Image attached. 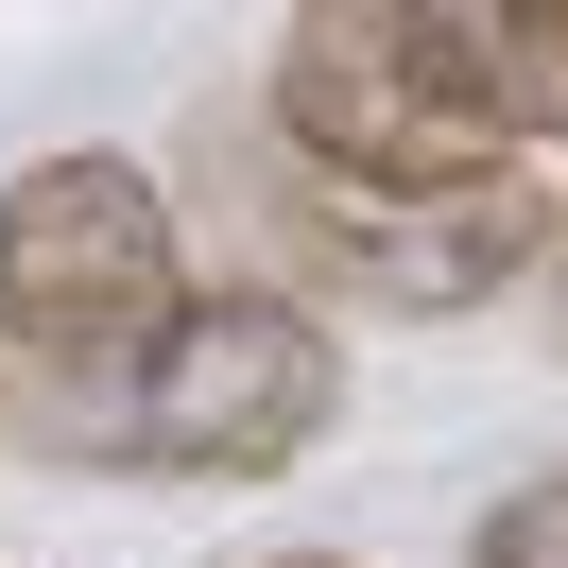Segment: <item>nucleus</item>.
Here are the masks:
<instances>
[{
	"label": "nucleus",
	"mask_w": 568,
	"mask_h": 568,
	"mask_svg": "<svg viewBox=\"0 0 568 568\" xmlns=\"http://www.w3.org/2000/svg\"><path fill=\"white\" fill-rule=\"evenodd\" d=\"M551 258H568V224H551Z\"/></svg>",
	"instance_id": "nucleus-7"
},
{
	"label": "nucleus",
	"mask_w": 568,
	"mask_h": 568,
	"mask_svg": "<svg viewBox=\"0 0 568 568\" xmlns=\"http://www.w3.org/2000/svg\"><path fill=\"white\" fill-rule=\"evenodd\" d=\"M190 311V258H173V190L139 155H36L0 190V430L18 448H121L155 345Z\"/></svg>",
	"instance_id": "nucleus-1"
},
{
	"label": "nucleus",
	"mask_w": 568,
	"mask_h": 568,
	"mask_svg": "<svg viewBox=\"0 0 568 568\" xmlns=\"http://www.w3.org/2000/svg\"><path fill=\"white\" fill-rule=\"evenodd\" d=\"M190 173L207 190H258V293H293V311H483L499 276H534V242H551V207H534L517 173L499 190H327L293 173L258 121H190Z\"/></svg>",
	"instance_id": "nucleus-2"
},
{
	"label": "nucleus",
	"mask_w": 568,
	"mask_h": 568,
	"mask_svg": "<svg viewBox=\"0 0 568 568\" xmlns=\"http://www.w3.org/2000/svg\"><path fill=\"white\" fill-rule=\"evenodd\" d=\"M258 568H362V551H258Z\"/></svg>",
	"instance_id": "nucleus-6"
},
{
	"label": "nucleus",
	"mask_w": 568,
	"mask_h": 568,
	"mask_svg": "<svg viewBox=\"0 0 568 568\" xmlns=\"http://www.w3.org/2000/svg\"><path fill=\"white\" fill-rule=\"evenodd\" d=\"M465 568H568V465H551V483H517V499H499V517L465 534Z\"/></svg>",
	"instance_id": "nucleus-5"
},
{
	"label": "nucleus",
	"mask_w": 568,
	"mask_h": 568,
	"mask_svg": "<svg viewBox=\"0 0 568 568\" xmlns=\"http://www.w3.org/2000/svg\"><path fill=\"white\" fill-rule=\"evenodd\" d=\"M396 52H414V87L448 104V139L483 173L568 139V0H396Z\"/></svg>",
	"instance_id": "nucleus-4"
},
{
	"label": "nucleus",
	"mask_w": 568,
	"mask_h": 568,
	"mask_svg": "<svg viewBox=\"0 0 568 568\" xmlns=\"http://www.w3.org/2000/svg\"><path fill=\"white\" fill-rule=\"evenodd\" d=\"M327 414H345V327L293 311V293L258 276H207L173 311V345H155L139 414H121L104 465H155V483H276V465L327 448Z\"/></svg>",
	"instance_id": "nucleus-3"
}]
</instances>
